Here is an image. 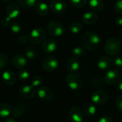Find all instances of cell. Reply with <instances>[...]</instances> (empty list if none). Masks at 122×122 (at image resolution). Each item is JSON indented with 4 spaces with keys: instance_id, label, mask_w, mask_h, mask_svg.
<instances>
[{
    "instance_id": "obj_13",
    "label": "cell",
    "mask_w": 122,
    "mask_h": 122,
    "mask_svg": "<svg viewBox=\"0 0 122 122\" xmlns=\"http://www.w3.org/2000/svg\"><path fill=\"white\" fill-rule=\"evenodd\" d=\"M20 13V7L15 2H10L6 7V14L9 19L16 18Z\"/></svg>"
},
{
    "instance_id": "obj_18",
    "label": "cell",
    "mask_w": 122,
    "mask_h": 122,
    "mask_svg": "<svg viewBox=\"0 0 122 122\" xmlns=\"http://www.w3.org/2000/svg\"><path fill=\"white\" fill-rule=\"evenodd\" d=\"M112 65V59L109 56H101L97 61V66L102 70L109 69Z\"/></svg>"
},
{
    "instance_id": "obj_36",
    "label": "cell",
    "mask_w": 122,
    "mask_h": 122,
    "mask_svg": "<svg viewBox=\"0 0 122 122\" xmlns=\"http://www.w3.org/2000/svg\"><path fill=\"white\" fill-rule=\"evenodd\" d=\"M114 64L118 69H122V56H116L114 59Z\"/></svg>"
},
{
    "instance_id": "obj_32",
    "label": "cell",
    "mask_w": 122,
    "mask_h": 122,
    "mask_svg": "<svg viewBox=\"0 0 122 122\" xmlns=\"http://www.w3.org/2000/svg\"><path fill=\"white\" fill-rule=\"evenodd\" d=\"M42 82H43L42 77L41 76L36 75L32 78L31 81V85L35 88V87H37V86H41Z\"/></svg>"
},
{
    "instance_id": "obj_16",
    "label": "cell",
    "mask_w": 122,
    "mask_h": 122,
    "mask_svg": "<svg viewBox=\"0 0 122 122\" xmlns=\"http://www.w3.org/2000/svg\"><path fill=\"white\" fill-rule=\"evenodd\" d=\"M42 50L46 52V53H51L54 52L56 48H57V44L55 41V40L54 39H45L43 43H42V46H41Z\"/></svg>"
},
{
    "instance_id": "obj_37",
    "label": "cell",
    "mask_w": 122,
    "mask_h": 122,
    "mask_svg": "<svg viewBox=\"0 0 122 122\" xmlns=\"http://www.w3.org/2000/svg\"><path fill=\"white\" fill-rule=\"evenodd\" d=\"M10 24H11V19H9L7 16L3 17L1 20V24L4 27H6L9 25H10Z\"/></svg>"
},
{
    "instance_id": "obj_31",
    "label": "cell",
    "mask_w": 122,
    "mask_h": 122,
    "mask_svg": "<svg viewBox=\"0 0 122 122\" xmlns=\"http://www.w3.org/2000/svg\"><path fill=\"white\" fill-rule=\"evenodd\" d=\"M69 4L74 7L82 8L87 4V1L86 0H70Z\"/></svg>"
},
{
    "instance_id": "obj_22",
    "label": "cell",
    "mask_w": 122,
    "mask_h": 122,
    "mask_svg": "<svg viewBox=\"0 0 122 122\" xmlns=\"http://www.w3.org/2000/svg\"><path fill=\"white\" fill-rule=\"evenodd\" d=\"M12 108L7 103H0V118H6L8 117L10 114H11Z\"/></svg>"
},
{
    "instance_id": "obj_30",
    "label": "cell",
    "mask_w": 122,
    "mask_h": 122,
    "mask_svg": "<svg viewBox=\"0 0 122 122\" xmlns=\"http://www.w3.org/2000/svg\"><path fill=\"white\" fill-rule=\"evenodd\" d=\"M29 75L30 74H29V72L28 71V70H26L25 69H19V71L17 72V76L21 81H26L27 79H29Z\"/></svg>"
},
{
    "instance_id": "obj_3",
    "label": "cell",
    "mask_w": 122,
    "mask_h": 122,
    "mask_svg": "<svg viewBox=\"0 0 122 122\" xmlns=\"http://www.w3.org/2000/svg\"><path fill=\"white\" fill-rule=\"evenodd\" d=\"M46 38V31L41 27L33 29L29 35V41L33 44H38L43 42Z\"/></svg>"
},
{
    "instance_id": "obj_39",
    "label": "cell",
    "mask_w": 122,
    "mask_h": 122,
    "mask_svg": "<svg viewBox=\"0 0 122 122\" xmlns=\"http://www.w3.org/2000/svg\"><path fill=\"white\" fill-rule=\"evenodd\" d=\"M29 41V36L25 35H21L18 38V42L21 44H25Z\"/></svg>"
},
{
    "instance_id": "obj_15",
    "label": "cell",
    "mask_w": 122,
    "mask_h": 122,
    "mask_svg": "<svg viewBox=\"0 0 122 122\" xmlns=\"http://www.w3.org/2000/svg\"><path fill=\"white\" fill-rule=\"evenodd\" d=\"M98 15L94 11H86L81 16V21L87 25H93L98 21Z\"/></svg>"
},
{
    "instance_id": "obj_43",
    "label": "cell",
    "mask_w": 122,
    "mask_h": 122,
    "mask_svg": "<svg viewBox=\"0 0 122 122\" xmlns=\"http://www.w3.org/2000/svg\"><path fill=\"white\" fill-rule=\"evenodd\" d=\"M118 89L122 92V79H120L118 82Z\"/></svg>"
},
{
    "instance_id": "obj_21",
    "label": "cell",
    "mask_w": 122,
    "mask_h": 122,
    "mask_svg": "<svg viewBox=\"0 0 122 122\" xmlns=\"http://www.w3.org/2000/svg\"><path fill=\"white\" fill-rule=\"evenodd\" d=\"M24 53L26 59H35L38 57L39 55L38 50L36 49V48L31 45H28L25 46Z\"/></svg>"
},
{
    "instance_id": "obj_7",
    "label": "cell",
    "mask_w": 122,
    "mask_h": 122,
    "mask_svg": "<svg viewBox=\"0 0 122 122\" xmlns=\"http://www.w3.org/2000/svg\"><path fill=\"white\" fill-rule=\"evenodd\" d=\"M121 73L117 69H109L104 76V81L109 85H114L120 80Z\"/></svg>"
},
{
    "instance_id": "obj_24",
    "label": "cell",
    "mask_w": 122,
    "mask_h": 122,
    "mask_svg": "<svg viewBox=\"0 0 122 122\" xmlns=\"http://www.w3.org/2000/svg\"><path fill=\"white\" fill-rule=\"evenodd\" d=\"M97 112V108L93 104H88L84 108V114L86 117H92L95 115Z\"/></svg>"
},
{
    "instance_id": "obj_27",
    "label": "cell",
    "mask_w": 122,
    "mask_h": 122,
    "mask_svg": "<svg viewBox=\"0 0 122 122\" xmlns=\"http://www.w3.org/2000/svg\"><path fill=\"white\" fill-rule=\"evenodd\" d=\"M103 84H104L103 80L99 76H92L90 79V84L92 87H94V88L100 87L103 85Z\"/></svg>"
},
{
    "instance_id": "obj_5",
    "label": "cell",
    "mask_w": 122,
    "mask_h": 122,
    "mask_svg": "<svg viewBox=\"0 0 122 122\" xmlns=\"http://www.w3.org/2000/svg\"><path fill=\"white\" fill-rule=\"evenodd\" d=\"M66 82L68 86L74 91L78 90L79 89L81 88L82 85L81 78L75 73H71V72L66 75Z\"/></svg>"
},
{
    "instance_id": "obj_2",
    "label": "cell",
    "mask_w": 122,
    "mask_h": 122,
    "mask_svg": "<svg viewBox=\"0 0 122 122\" xmlns=\"http://www.w3.org/2000/svg\"><path fill=\"white\" fill-rule=\"evenodd\" d=\"M122 49V43L118 38L112 37L108 39L104 44V50L109 56H116Z\"/></svg>"
},
{
    "instance_id": "obj_19",
    "label": "cell",
    "mask_w": 122,
    "mask_h": 122,
    "mask_svg": "<svg viewBox=\"0 0 122 122\" xmlns=\"http://www.w3.org/2000/svg\"><path fill=\"white\" fill-rule=\"evenodd\" d=\"M35 10L36 13L41 16H45L49 14V6L44 1H36Z\"/></svg>"
},
{
    "instance_id": "obj_29",
    "label": "cell",
    "mask_w": 122,
    "mask_h": 122,
    "mask_svg": "<svg viewBox=\"0 0 122 122\" xmlns=\"http://www.w3.org/2000/svg\"><path fill=\"white\" fill-rule=\"evenodd\" d=\"M72 54L74 58H81L84 55V49L81 46H75L72 49Z\"/></svg>"
},
{
    "instance_id": "obj_41",
    "label": "cell",
    "mask_w": 122,
    "mask_h": 122,
    "mask_svg": "<svg viewBox=\"0 0 122 122\" xmlns=\"http://www.w3.org/2000/svg\"><path fill=\"white\" fill-rule=\"evenodd\" d=\"M115 23L119 26H122V16H117L115 18Z\"/></svg>"
},
{
    "instance_id": "obj_35",
    "label": "cell",
    "mask_w": 122,
    "mask_h": 122,
    "mask_svg": "<svg viewBox=\"0 0 122 122\" xmlns=\"http://www.w3.org/2000/svg\"><path fill=\"white\" fill-rule=\"evenodd\" d=\"M22 109H21V107H14V109H12V112H11V114L14 116V117H20L21 115H22Z\"/></svg>"
},
{
    "instance_id": "obj_28",
    "label": "cell",
    "mask_w": 122,
    "mask_h": 122,
    "mask_svg": "<svg viewBox=\"0 0 122 122\" xmlns=\"http://www.w3.org/2000/svg\"><path fill=\"white\" fill-rule=\"evenodd\" d=\"M21 25L17 21H13L10 24V30L14 34H19L21 32Z\"/></svg>"
},
{
    "instance_id": "obj_14",
    "label": "cell",
    "mask_w": 122,
    "mask_h": 122,
    "mask_svg": "<svg viewBox=\"0 0 122 122\" xmlns=\"http://www.w3.org/2000/svg\"><path fill=\"white\" fill-rule=\"evenodd\" d=\"M1 79L3 80V82L8 85V86H12L15 84L16 80V74L11 71V70H5L2 75H1Z\"/></svg>"
},
{
    "instance_id": "obj_9",
    "label": "cell",
    "mask_w": 122,
    "mask_h": 122,
    "mask_svg": "<svg viewBox=\"0 0 122 122\" xmlns=\"http://www.w3.org/2000/svg\"><path fill=\"white\" fill-rule=\"evenodd\" d=\"M36 94L41 99L45 102H49L54 97V92L52 89L48 86H39L36 90Z\"/></svg>"
},
{
    "instance_id": "obj_17",
    "label": "cell",
    "mask_w": 122,
    "mask_h": 122,
    "mask_svg": "<svg viewBox=\"0 0 122 122\" xmlns=\"http://www.w3.org/2000/svg\"><path fill=\"white\" fill-rule=\"evenodd\" d=\"M12 64L16 69H23L27 64V59L22 54H17L12 58Z\"/></svg>"
},
{
    "instance_id": "obj_23",
    "label": "cell",
    "mask_w": 122,
    "mask_h": 122,
    "mask_svg": "<svg viewBox=\"0 0 122 122\" xmlns=\"http://www.w3.org/2000/svg\"><path fill=\"white\" fill-rule=\"evenodd\" d=\"M90 8L95 11H102L105 6L102 0H91L88 2Z\"/></svg>"
},
{
    "instance_id": "obj_33",
    "label": "cell",
    "mask_w": 122,
    "mask_h": 122,
    "mask_svg": "<svg viewBox=\"0 0 122 122\" xmlns=\"http://www.w3.org/2000/svg\"><path fill=\"white\" fill-rule=\"evenodd\" d=\"M9 63V59L7 56L4 53H0V70L4 69Z\"/></svg>"
},
{
    "instance_id": "obj_26",
    "label": "cell",
    "mask_w": 122,
    "mask_h": 122,
    "mask_svg": "<svg viewBox=\"0 0 122 122\" xmlns=\"http://www.w3.org/2000/svg\"><path fill=\"white\" fill-rule=\"evenodd\" d=\"M36 4V0H19V6H21L25 9L31 8L34 6H35Z\"/></svg>"
},
{
    "instance_id": "obj_8",
    "label": "cell",
    "mask_w": 122,
    "mask_h": 122,
    "mask_svg": "<svg viewBox=\"0 0 122 122\" xmlns=\"http://www.w3.org/2000/svg\"><path fill=\"white\" fill-rule=\"evenodd\" d=\"M50 10L55 14H62L67 9V4L62 0H54L50 3Z\"/></svg>"
},
{
    "instance_id": "obj_42",
    "label": "cell",
    "mask_w": 122,
    "mask_h": 122,
    "mask_svg": "<svg viewBox=\"0 0 122 122\" xmlns=\"http://www.w3.org/2000/svg\"><path fill=\"white\" fill-rule=\"evenodd\" d=\"M4 122H17L14 118H11V117H9V118H6L5 119Z\"/></svg>"
},
{
    "instance_id": "obj_25",
    "label": "cell",
    "mask_w": 122,
    "mask_h": 122,
    "mask_svg": "<svg viewBox=\"0 0 122 122\" xmlns=\"http://www.w3.org/2000/svg\"><path fill=\"white\" fill-rule=\"evenodd\" d=\"M83 29V24L79 21H73L69 25V30L73 34L79 33Z\"/></svg>"
},
{
    "instance_id": "obj_12",
    "label": "cell",
    "mask_w": 122,
    "mask_h": 122,
    "mask_svg": "<svg viewBox=\"0 0 122 122\" xmlns=\"http://www.w3.org/2000/svg\"><path fill=\"white\" fill-rule=\"evenodd\" d=\"M69 118L72 122H82L84 114L82 110L79 107H73L69 109Z\"/></svg>"
},
{
    "instance_id": "obj_44",
    "label": "cell",
    "mask_w": 122,
    "mask_h": 122,
    "mask_svg": "<svg viewBox=\"0 0 122 122\" xmlns=\"http://www.w3.org/2000/svg\"><path fill=\"white\" fill-rule=\"evenodd\" d=\"M120 122H122V117H121V120H120Z\"/></svg>"
},
{
    "instance_id": "obj_11",
    "label": "cell",
    "mask_w": 122,
    "mask_h": 122,
    "mask_svg": "<svg viewBox=\"0 0 122 122\" xmlns=\"http://www.w3.org/2000/svg\"><path fill=\"white\" fill-rule=\"evenodd\" d=\"M20 96L26 99H33L36 94V89L31 84H24L19 89Z\"/></svg>"
},
{
    "instance_id": "obj_4",
    "label": "cell",
    "mask_w": 122,
    "mask_h": 122,
    "mask_svg": "<svg viewBox=\"0 0 122 122\" xmlns=\"http://www.w3.org/2000/svg\"><path fill=\"white\" fill-rule=\"evenodd\" d=\"M47 30L49 33L54 36H61L64 33V29L60 21L57 20H51L47 24Z\"/></svg>"
},
{
    "instance_id": "obj_1",
    "label": "cell",
    "mask_w": 122,
    "mask_h": 122,
    "mask_svg": "<svg viewBox=\"0 0 122 122\" xmlns=\"http://www.w3.org/2000/svg\"><path fill=\"white\" fill-rule=\"evenodd\" d=\"M101 39L99 36L93 31L86 32L81 38L82 47L87 50L93 51L98 48L100 44Z\"/></svg>"
},
{
    "instance_id": "obj_10",
    "label": "cell",
    "mask_w": 122,
    "mask_h": 122,
    "mask_svg": "<svg viewBox=\"0 0 122 122\" xmlns=\"http://www.w3.org/2000/svg\"><path fill=\"white\" fill-rule=\"evenodd\" d=\"M59 60L53 56H47L45 58L42 62V67L45 71H52L56 69L59 66Z\"/></svg>"
},
{
    "instance_id": "obj_20",
    "label": "cell",
    "mask_w": 122,
    "mask_h": 122,
    "mask_svg": "<svg viewBox=\"0 0 122 122\" xmlns=\"http://www.w3.org/2000/svg\"><path fill=\"white\" fill-rule=\"evenodd\" d=\"M66 66L69 71H70L71 73H74V71H76L80 69V64L77 60V59L72 57V58H69L66 61Z\"/></svg>"
},
{
    "instance_id": "obj_38",
    "label": "cell",
    "mask_w": 122,
    "mask_h": 122,
    "mask_svg": "<svg viewBox=\"0 0 122 122\" xmlns=\"http://www.w3.org/2000/svg\"><path fill=\"white\" fill-rule=\"evenodd\" d=\"M116 107L119 111L122 112V94L119 96L116 101Z\"/></svg>"
},
{
    "instance_id": "obj_6",
    "label": "cell",
    "mask_w": 122,
    "mask_h": 122,
    "mask_svg": "<svg viewBox=\"0 0 122 122\" xmlns=\"http://www.w3.org/2000/svg\"><path fill=\"white\" fill-rule=\"evenodd\" d=\"M108 99L109 94L104 90L99 89L94 92L92 94V101L97 105H103L107 102Z\"/></svg>"
},
{
    "instance_id": "obj_40",
    "label": "cell",
    "mask_w": 122,
    "mask_h": 122,
    "mask_svg": "<svg viewBox=\"0 0 122 122\" xmlns=\"http://www.w3.org/2000/svg\"><path fill=\"white\" fill-rule=\"evenodd\" d=\"M98 122H114L113 121V118L110 116H103L102 117L99 119Z\"/></svg>"
},
{
    "instance_id": "obj_34",
    "label": "cell",
    "mask_w": 122,
    "mask_h": 122,
    "mask_svg": "<svg viewBox=\"0 0 122 122\" xmlns=\"http://www.w3.org/2000/svg\"><path fill=\"white\" fill-rule=\"evenodd\" d=\"M114 9L116 13L119 14H122V0L117 1L114 5Z\"/></svg>"
}]
</instances>
